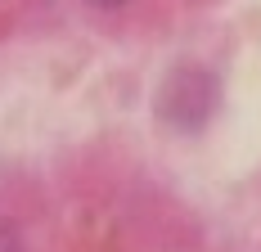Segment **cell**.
<instances>
[{"instance_id":"1","label":"cell","mask_w":261,"mask_h":252,"mask_svg":"<svg viewBox=\"0 0 261 252\" xmlns=\"http://www.w3.org/2000/svg\"><path fill=\"white\" fill-rule=\"evenodd\" d=\"M216 104H221L216 77L207 68H198V63H180L162 81L153 108H158V122L171 126V131H203L212 122V113H216Z\"/></svg>"},{"instance_id":"2","label":"cell","mask_w":261,"mask_h":252,"mask_svg":"<svg viewBox=\"0 0 261 252\" xmlns=\"http://www.w3.org/2000/svg\"><path fill=\"white\" fill-rule=\"evenodd\" d=\"M0 252H18V234H14V225L0 216Z\"/></svg>"},{"instance_id":"3","label":"cell","mask_w":261,"mask_h":252,"mask_svg":"<svg viewBox=\"0 0 261 252\" xmlns=\"http://www.w3.org/2000/svg\"><path fill=\"white\" fill-rule=\"evenodd\" d=\"M86 5H95V9H122V5H130V0H86Z\"/></svg>"}]
</instances>
